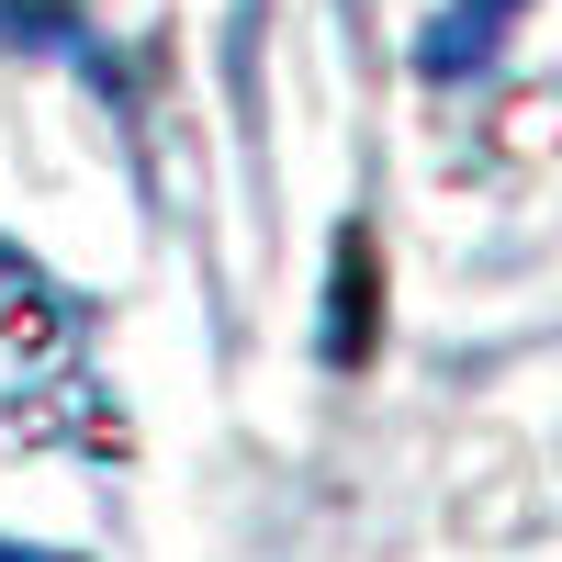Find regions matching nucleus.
<instances>
[{
    "label": "nucleus",
    "mask_w": 562,
    "mask_h": 562,
    "mask_svg": "<svg viewBox=\"0 0 562 562\" xmlns=\"http://www.w3.org/2000/svg\"><path fill=\"white\" fill-rule=\"evenodd\" d=\"M0 562H57V551H23V540H0Z\"/></svg>",
    "instance_id": "obj_1"
}]
</instances>
